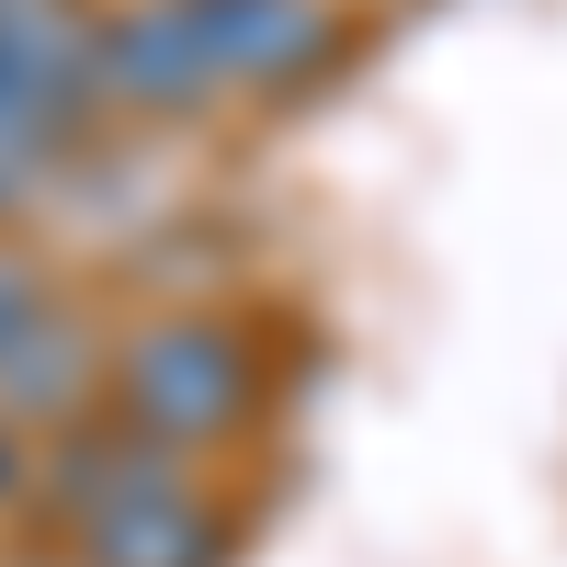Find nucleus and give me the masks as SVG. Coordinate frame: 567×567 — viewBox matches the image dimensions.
I'll return each mask as SVG.
<instances>
[{"label": "nucleus", "instance_id": "obj_3", "mask_svg": "<svg viewBox=\"0 0 567 567\" xmlns=\"http://www.w3.org/2000/svg\"><path fill=\"white\" fill-rule=\"evenodd\" d=\"M91 45H103V114H148V125H171V114L227 103L216 69H205V34H194V12H182V0H114Z\"/></svg>", "mask_w": 567, "mask_h": 567}, {"label": "nucleus", "instance_id": "obj_1", "mask_svg": "<svg viewBox=\"0 0 567 567\" xmlns=\"http://www.w3.org/2000/svg\"><path fill=\"white\" fill-rule=\"evenodd\" d=\"M45 511L69 534V567H216L227 556V511L182 454H148L114 420L45 443Z\"/></svg>", "mask_w": 567, "mask_h": 567}, {"label": "nucleus", "instance_id": "obj_4", "mask_svg": "<svg viewBox=\"0 0 567 567\" xmlns=\"http://www.w3.org/2000/svg\"><path fill=\"white\" fill-rule=\"evenodd\" d=\"M205 34L216 91H296L341 45V0H182Z\"/></svg>", "mask_w": 567, "mask_h": 567}, {"label": "nucleus", "instance_id": "obj_5", "mask_svg": "<svg viewBox=\"0 0 567 567\" xmlns=\"http://www.w3.org/2000/svg\"><path fill=\"white\" fill-rule=\"evenodd\" d=\"M45 318H58V296H45V272L23 261V250H0V363H12L23 341H34V329Z\"/></svg>", "mask_w": 567, "mask_h": 567}, {"label": "nucleus", "instance_id": "obj_2", "mask_svg": "<svg viewBox=\"0 0 567 567\" xmlns=\"http://www.w3.org/2000/svg\"><path fill=\"white\" fill-rule=\"evenodd\" d=\"M250 398H261V363H250L239 329L205 318V307H171L148 329H125L114 363H103V420L136 432L148 454H182V465L239 432Z\"/></svg>", "mask_w": 567, "mask_h": 567}, {"label": "nucleus", "instance_id": "obj_6", "mask_svg": "<svg viewBox=\"0 0 567 567\" xmlns=\"http://www.w3.org/2000/svg\"><path fill=\"white\" fill-rule=\"evenodd\" d=\"M12 499H45V454H34V432L0 420V511H12Z\"/></svg>", "mask_w": 567, "mask_h": 567}]
</instances>
